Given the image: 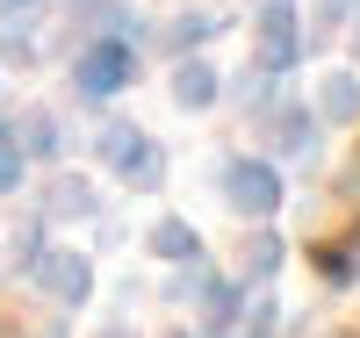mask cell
Segmentation results:
<instances>
[{"label":"cell","mask_w":360,"mask_h":338,"mask_svg":"<svg viewBox=\"0 0 360 338\" xmlns=\"http://www.w3.org/2000/svg\"><path fill=\"white\" fill-rule=\"evenodd\" d=\"M231 202L238 209H266V202H274V180H266L259 166H238L231 173Z\"/></svg>","instance_id":"obj_1"}]
</instances>
